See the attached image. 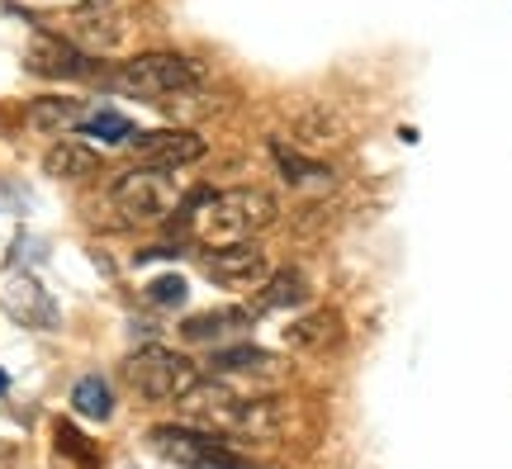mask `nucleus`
I'll return each mask as SVG.
<instances>
[{
	"instance_id": "nucleus-1",
	"label": "nucleus",
	"mask_w": 512,
	"mask_h": 469,
	"mask_svg": "<svg viewBox=\"0 0 512 469\" xmlns=\"http://www.w3.org/2000/svg\"><path fill=\"white\" fill-rule=\"evenodd\" d=\"M176 214H181V228L204 237L209 247H233V242H252V233L271 228L280 218V204L256 185H238V190H223V195L195 190Z\"/></svg>"
},
{
	"instance_id": "nucleus-2",
	"label": "nucleus",
	"mask_w": 512,
	"mask_h": 469,
	"mask_svg": "<svg viewBox=\"0 0 512 469\" xmlns=\"http://www.w3.org/2000/svg\"><path fill=\"white\" fill-rule=\"evenodd\" d=\"M181 403L195 422L219 427V432L275 436L285 427V403H280V398H242V394H233L228 384H195Z\"/></svg>"
},
{
	"instance_id": "nucleus-3",
	"label": "nucleus",
	"mask_w": 512,
	"mask_h": 469,
	"mask_svg": "<svg viewBox=\"0 0 512 469\" xmlns=\"http://www.w3.org/2000/svg\"><path fill=\"white\" fill-rule=\"evenodd\" d=\"M124 379L147 403H181L200 384V365L181 351H171V346H143L124 361Z\"/></svg>"
},
{
	"instance_id": "nucleus-4",
	"label": "nucleus",
	"mask_w": 512,
	"mask_h": 469,
	"mask_svg": "<svg viewBox=\"0 0 512 469\" xmlns=\"http://www.w3.org/2000/svg\"><path fill=\"white\" fill-rule=\"evenodd\" d=\"M110 204L124 214V223H162L171 209H181V185L171 171L133 166L124 176H114Z\"/></svg>"
},
{
	"instance_id": "nucleus-5",
	"label": "nucleus",
	"mask_w": 512,
	"mask_h": 469,
	"mask_svg": "<svg viewBox=\"0 0 512 469\" xmlns=\"http://www.w3.org/2000/svg\"><path fill=\"white\" fill-rule=\"evenodd\" d=\"M200 81H204V67L181 53H143V57H133V62H124L119 76H114V86L128 95H138V100L185 95V91H195Z\"/></svg>"
},
{
	"instance_id": "nucleus-6",
	"label": "nucleus",
	"mask_w": 512,
	"mask_h": 469,
	"mask_svg": "<svg viewBox=\"0 0 512 469\" xmlns=\"http://www.w3.org/2000/svg\"><path fill=\"white\" fill-rule=\"evenodd\" d=\"M152 446L181 469H256L247 455H238L228 441H219L214 432H200V427H157L152 432Z\"/></svg>"
},
{
	"instance_id": "nucleus-7",
	"label": "nucleus",
	"mask_w": 512,
	"mask_h": 469,
	"mask_svg": "<svg viewBox=\"0 0 512 469\" xmlns=\"http://www.w3.org/2000/svg\"><path fill=\"white\" fill-rule=\"evenodd\" d=\"M128 147L138 152V166H157V171H181V166L200 162L204 138L190 128H152V133H133Z\"/></svg>"
},
{
	"instance_id": "nucleus-8",
	"label": "nucleus",
	"mask_w": 512,
	"mask_h": 469,
	"mask_svg": "<svg viewBox=\"0 0 512 469\" xmlns=\"http://www.w3.org/2000/svg\"><path fill=\"white\" fill-rule=\"evenodd\" d=\"M0 304H5V313H10L19 327H34V332H53V327H57L53 294L38 285L29 271H10V275H5V285H0Z\"/></svg>"
},
{
	"instance_id": "nucleus-9",
	"label": "nucleus",
	"mask_w": 512,
	"mask_h": 469,
	"mask_svg": "<svg viewBox=\"0 0 512 469\" xmlns=\"http://www.w3.org/2000/svg\"><path fill=\"white\" fill-rule=\"evenodd\" d=\"M204 275L219 285H266L271 280V261L256 242H233V247H214L204 256Z\"/></svg>"
},
{
	"instance_id": "nucleus-10",
	"label": "nucleus",
	"mask_w": 512,
	"mask_h": 469,
	"mask_svg": "<svg viewBox=\"0 0 512 469\" xmlns=\"http://www.w3.org/2000/svg\"><path fill=\"white\" fill-rule=\"evenodd\" d=\"M29 67L43 76H91L95 72L91 53H81L72 38H62V34H34V43H29Z\"/></svg>"
},
{
	"instance_id": "nucleus-11",
	"label": "nucleus",
	"mask_w": 512,
	"mask_h": 469,
	"mask_svg": "<svg viewBox=\"0 0 512 469\" xmlns=\"http://www.w3.org/2000/svg\"><path fill=\"white\" fill-rule=\"evenodd\" d=\"M252 327V313L247 308H209V313H195V318H185L181 323V337L195 346H228L233 337H242Z\"/></svg>"
},
{
	"instance_id": "nucleus-12",
	"label": "nucleus",
	"mask_w": 512,
	"mask_h": 469,
	"mask_svg": "<svg viewBox=\"0 0 512 469\" xmlns=\"http://www.w3.org/2000/svg\"><path fill=\"white\" fill-rule=\"evenodd\" d=\"M43 171L57 176V181H86L100 171V157H95V147L76 143V138H62V143L48 147V157H43Z\"/></svg>"
},
{
	"instance_id": "nucleus-13",
	"label": "nucleus",
	"mask_w": 512,
	"mask_h": 469,
	"mask_svg": "<svg viewBox=\"0 0 512 469\" xmlns=\"http://www.w3.org/2000/svg\"><path fill=\"white\" fill-rule=\"evenodd\" d=\"M209 370H214V375H275V370H280V356L238 342V346H219V351L209 356Z\"/></svg>"
},
{
	"instance_id": "nucleus-14",
	"label": "nucleus",
	"mask_w": 512,
	"mask_h": 469,
	"mask_svg": "<svg viewBox=\"0 0 512 469\" xmlns=\"http://www.w3.org/2000/svg\"><path fill=\"white\" fill-rule=\"evenodd\" d=\"M309 275L304 271H275L266 285H261V299L256 308H304L309 304Z\"/></svg>"
},
{
	"instance_id": "nucleus-15",
	"label": "nucleus",
	"mask_w": 512,
	"mask_h": 469,
	"mask_svg": "<svg viewBox=\"0 0 512 469\" xmlns=\"http://www.w3.org/2000/svg\"><path fill=\"white\" fill-rule=\"evenodd\" d=\"M81 119H86V109H81V100L43 95V100H34V105H29V124H34L38 133H62V128H76Z\"/></svg>"
},
{
	"instance_id": "nucleus-16",
	"label": "nucleus",
	"mask_w": 512,
	"mask_h": 469,
	"mask_svg": "<svg viewBox=\"0 0 512 469\" xmlns=\"http://www.w3.org/2000/svg\"><path fill=\"white\" fill-rule=\"evenodd\" d=\"M72 408H76V417H86V422H110L114 417L110 384H105L100 375H81L72 384Z\"/></svg>"
},
{
	"instance_id": "nucleus-17",
	"label": "nucleus",
	"mask_w": 512,
	"mask_h": 469,
	"mask_svg": "<svg viewBox=\"0 0 512 469\" xmlns=\"http://www.w3.org/2000/svg\"><path fill=\"white\" fill-rule=\"evenodd\" d=\"M342 332H337V318L332 313H309V318H299V323L285 327V346L294 351H323L328 342H337Z\"/></svg>"
},
{
	"instance_id": "nucleus-18",
	"label": "nucleus",
	"mask_w": 512,
	"mask_h": 469,
	"mask_svg": "<svg viewBox=\"0 0 512 469\" xmlns=\"http://www.w3.org/2000/svg\"><path fill=\"white\" fill-rule=\"evenodd\" d=\"M81 24H76V48L81 53H110V48H119L124 43V24L110 15H76Z\"/></svg>"
},
{
	"instance_id": "nucleus-19",
	"label": "nucleus",
	"mask_w": 512,
	"mask_h": 469,
	"mask_svg": "<svg viewBox=\"0 0 512 469\" xmlns=\"http://www.w3.org/2000/svg\"><path fill=\"white\" fill-rule=\"evenodd\" d=\"M271 157H275V166H280V176L290 185H328L332 181V171L323 162H309V157H299L294 147H285L280 138L271 143Z\"/></svg>"
},
{
	"instance_id": "nucleus-20",
	"label": "nucleus",
	"mask_w": 512,
	"mask_h": 469,
	"mask_svg": "<svg viewBox=\"0 0 512 469\" xmlns=\"http://www.w3.org/2000/svg\"><path fill=\"white\" fill-rule=\"evenodd\" d=\"M81 133H86V138H100V143H128L138 128H133V119H124L119 109H95V114L81 119Z\"/></svg>"
},
{
	"instance_id": "nucleus-21",
	"label": "nucleus",
	"mask_w": 512,
	"mask_h": 469,
	"mask_svg": "<svg viewBox=\"0 0 512 469\" xmlns=\"http://www.w3.org/2000/svg\"><path fill=\"white\" fill-rule=\"evenodd\" d=\"M185 299H190V285H185L181 275H157L147 285V304H157V308H181Z\"/></svg>"
},
{
	"instance_id": "nucleus-22",
	"label": "nucleus",
	"mask_w": 512,
	"mask_h": 469,
	"mask_svg": "<svg viewBox=\"0 0 512 469\" xmlns=\"http://www.w3.org/2000/svg\"><path fill=\"white\" fill-rule=\"evenodd\" d=\"M38 247H43V242H34V237H19V242H15V266H19V261H38V256H43V252H38Z\"/></svg>"
},
{
	"instance_id": "nucleus-23",
	"label": "nucleus",
	"mask_w": 512,
	"mask_h": 469,
	"mask_svg": "<svg viewBox=\"0 0 512 469\" xmlns=\"http://www.w3.org/2000/svg\"><path fill=\"white\" fill-rule=\"evenodd\" d=\"M5 389H10V375H5V370H0V394H5Z\"/></svg>"
}]
</instances>
